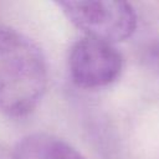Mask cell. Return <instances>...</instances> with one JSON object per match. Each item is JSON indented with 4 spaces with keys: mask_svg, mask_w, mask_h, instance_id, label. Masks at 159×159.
Masks as SVG:
<instances>
[{
    "mask_svg": "<svg viewBox=\"0 0 159 159\" xmlns=\"http://www.w3.org/2000/svg\"><path fill=\"white\" fill-rule=\"evenodd\" d=\"M41 50L20 31L0 26V109L10 117L31 113L47 87Z\"/></svg>",
    "mask_w": 159,
    "mask_h": 159,
    "instance_id": "6da1fadb",
    "label": "cell"
},
{
    "mask_svg": "<svg viewBox=\"0 0 159 159\" xmlns=\"http://www.w3.org/2000/svg\"><path fill=\"white\" fill-rule=\"evenodd\" d=\"M57 5L86 36L109 43L124 41L137 29V14L125 1H61Z\"/></svg>",
    "mask_w": 159,
    "mask_h": 159,
    "instance_id": "7a4b0ae2",
    "label": "cell"
},
{
    "mask_svg": "<svg viewBox=\"0 0 159 159\" xmlns=\"http://www.w3.org/2000/svg\"><path fill=\"white\" fill-rule=\"evenodd\" d=\"M123 70V57L113 43L84 36L68 55V72L75 84L96 89L112 84Z\"/></svg>",
    "mask_w": 159,
    "mask_h": 159,
    "instance_id": "3957f363",
    "label": "cell"
},
{
    "mask_svg": "<svg viewBox=\"0 0 159 159\" xmlns=\"http://www.w3.org/2000/svg\"><path fill=\"white\" fill-rule=\"evenodd\" d=\"M12 159H86L63 139L47 133L22 138L15 147Z\"/></svg>",
    "mask_w": 159,
    "mask_h": 159,
    "instance_id": "277c9868",
    "label": "cell"
},
{
    "mask_svg": "<svg viewBox=\"0 0 159 159\" xmlns=\"http://www.w3.org/2000/svg\"><path fill=\"white\" fill-rule=\"evenodd\" d=\"M145 65L159 76V41L150 43L144 51Z\"/></svg>",
    "mask_w": 159,
    "mask_h": 159,
    "instance_id": "5b68a950",
    "label": "cell"
}]
</instances>
